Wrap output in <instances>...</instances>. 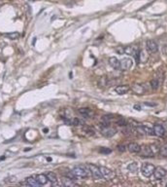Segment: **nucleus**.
I'll list each match as a JSON object with an SVG mask.
<instances>
[{"mask_svg": "<svg viewBox=\"0 0 167 187\" xmlns=\"http://www.w3.org/2000/svg\"><path fill=\"white\" fill-rule=\"evenodd\" d=\"M71 171L75 175L77 178H85L88 177L89 175V171L87 170V167H83V166L75 167Z\"/></svg>", "mask_w": 167, "mask_h": 187, "instance_id": "1", "label": "nucleus"}, {"mask_svg": "<svg viewBox=\"0 0 167 187\" xmlns=\"http://www.w3.org/2000/svg\"><path fill=\"white\" fill-rule=\"evenodd\" d=\"M156 167L153 165H151L150 163H144L141 167V173L145 177H150L153 175V171H155Z\"/></svg>", "mask_w": 167, "mask_h": 187, "instance_id": "2", "label": "nucleus"}, {"mask_svg": "<svg viewBox=\"0 0 167 187\" xmlns=\"http://www.w3.org/2000/svg\"><path fill=\"white\" fill-rule=\"evenodd\" d=\"M87 169H89V171H91V175L93 176L95 179H102L103 176L101 175V171H100V169L97 167V166L93 165V164H88L87 165Z\"/></svg>", "mask_w": 167, "mask_h": 187, "instance_id": "3", "label": "nucleus"}, {"mask_svg": "<svg viewBox=\"0 0 167 187\" xmlns=\"http://www.w3.org/2000/svg\"><path fill=\"white\" fill-rule=\"evenodd\" d=\"M100 169V171H101V175L103 176V178H106L108 180H111V179L115 178V173L112 170L108 169L106 167H99Z\"/></svg>", "mask_w": 167, "mask_h": 187, "instance_id": "4", "label": "nucleus"}, {"mask_svg": "<svg viewBox=\"0 0 167 187\" xmlns=\"http://www.w3.org/2000/svg\"><path fill=\"white\" fill-rule=\"evenodd\" d=\"M132 65H133V61L131 58H124L120 61V68L122 70H128L132 67Z\"/></svg>", "mask_w": 167, "mask_h": 187, "instance_id": "5", "label": "nucleus"}, {"mask_svg": "<svg viewBox=\"0 0 167 187\" xmlns=\"http://www.w3.org/2000/svg\"><path fill=\"white\" fill-rule=\"evenodd\" d=\"M153 175V176H155L156 179H161L167 175V171L165 170V169H163L161 167H158V168L155 169Z\"/></svg>", "mask_w": 167, "mask_h": 187, "instance_id": "6", "label": "nucleus"}, {"mask_svg": "<svg viewBox=\"0 0 167 187\" xmlns=\"http://www.w3.org/2000/svg\"><path fill=\"white\" fill-rule=\"evenodd\" d=\"M101 133L105 137H112L116 135L117 131H116V129H114V128H111L110 126H108V127H104L103 129L101 130Z\"/></svg>", "mask_w": 167, "mask_h": 187, "instance_id": "7", "label": "nucleus"}, {"mask_svg": "<svg viewBox=\"0 0 167 187\" xmlns=\"http://www.w3.org/2000/svg\"><path fill=\"white\" fill-rule=\"evenodd\" d=\"M153 133H155L156 135H158V137H163L164 134H165V129H164V127L162 125L160 124H156L153 126Z\"/></svg>", "mask_w": 167, "mask_h": 187, "instance_id": "8", "label": "nucleus"}, {"mask_svg": "<svg viewBox=\"0 0 167 187\" xmlns=\"http://www.w3.org/2000/svg\"><path fill=\"white\" fill-rule=\"evenodd\" d=\"M147 49L151 53H156L158 51V46L155 41L150 39L147 41Z\"/></svg>", "mask_w": 167, "mask_h": 187, "instance_id": "9", "label": "nucleus"}, {"mask_svg": "<svg viewBox=\"0 0 167 187\" xmlns=\"http://www.w3.org/2000/svg\"><path fill=\"white\" fill-rule=\"evenodd\" d=\"M61 182H62L63 185L66 186V187H74V186L78 185V184L74 181V179L69 178V177H67V176H64V177H62V179H61Z\"/></svg>", "mask_w": 167, "mask_h": 187, "instance_id": "10", "label": "nucleus"}, {"mask_svg": "<svg viewBox=\"0 0 167 187\" xmlns=\"http://www.w3.org/2000/svg\"><path fill=\"white\" fill-rule=\"evenodd\" d=\"M130 90V87L128 85H120V86H117L115 88V91L117 94L119 95H124L126 94L128 91Z\"/></svg>", "mask_w": 167, "mask_h": 187, "instance_id": "11", "label": "nucleus"}, {"mask_svg": "<svg viewBox=\"0 0 167 187\" xmlns=\"http://www.w3.org/2000/svg\"><path fill=\"white\" fill-rule=\"evenodd\" d=\"M78 112L81 115H83L84 117H92L94 115V112L92 111L91 109H89V108H79L78 110Z\"/></svg>", "mask_w": 167, "mask_h": 187, "instance_id": "12", "label": "nucleus"}, {"mask_svg": "<svg viewBox=\"0 0 167 187\" xmlns=\"http://www.w3.org/2000/svg\"><path fill=\"white\" fill-rule=\"evenodd\" d=\"M128 150L130 151L131 153H139L140 150H141V146L138 143H135V142H131L128 144Z\"/></svg>", "mask_w": 167, "mask_h": 187, "instance_id": "13", "label": "nucleus"}, {"mask_svg": "<svg viewBox=\"0 0 167 187\" xmlns=\"http://www.w3.org/2000/svg\"><path fill=\"white\" fill-rule=\"evenodd\" d=\"M139 153H141V155L144 156V157H151L153 156V153H151V148L149 145H147V146L145 145V146L141 147V150Z\"/></svg>", "mask_w": 167, "mask_h": 187, "instance_id": "14", "label": "nucleus"}, {"mask_svg": "<svg viewBox=\"0 0 167 187\" xmlns=\"http://www.w3.org/2000/svg\"><path fill=\"white\" fill-rule=\"evenodd\" d=\"M147 61H148V54L146 53V51L144 50L139 51V53H138V61L141 63H147Z\"/></svg>", "mask_w": 167, "mask_h": 187, "instance_id": "15", "label": "nucleus"}, {"mask_svg": "<svg viewBox=\"0 0 167 187\" xmlns=\"http://www.w3.org/2000/svg\"><path fill=\"white\" fill-rule=\"evenodd\" d=\"M109 65H111L114 69H119L120 66V61L118 60L117 58L111 57L109 58Z\"/></svg>", "mask_w": 167, "mask_h": 187, "instance_id": "16", "label": "nucleus"}, {"mask_svg": "<svg viewBox=\"0 0 167 187\" xmlns=\"http://www.w3.org/2000/svg\"><path fill=\"white\" fill-rule=\"evenodd\" d=\"M25 182L29 186H34V187L40 186V184L37 181V179L35 178V176H29V177H27L25 179Z\"/></svg>", "mask_w": 167, "mask_h": 187, "instance_id": "17", "label": "nucleus"}, {"mask_svg": "<svg viewBox=\"0 0 167 187\" xmlns=\"http://www.w3.org/2000/svg\"><path fill=\"white\" fill-rule=\"evenodd\" d=\"M124 53L127 54V55L135 56L138 53V50L136 46H128V47H124Z\"/></svg>", "mask_w": 167, "mask_h": 187, "instance_id": "18", "label": "nucleus"}, {"mask_svg": "<svg viewBox=\"0 0 167 187\" xmlns=\"http://www.w3.org/2000/svg\"><path fill=\"white\" fill-rule=\"evenodd\" d=\"M145 90H147V89L144 87V85H138V84H135V85H133V87H132V91L137 95L143 94L144 92H145Z\"/></svg>", "mask_w": 167, "mask_h": 187, "instance_id": "19", "label": "nucleus"}, {"mask_svg": "<svg viewBox=\"0 0 167 187\" xmlns=\"http://www.w3.org/2000/svg\"><path fill=\"white\" fill-rule=\"evenodd\" d=\"M4 36L7 37L10 40H17L20 37V33L17 32V31H13V32H9V33H5Z\"/></svg>", "mask_w": 167, "mask_h": 187, "instance_id": "20", "label": "nucleus"}, {"mask_svg": "<svg viewBox=\"0 0 167 187\" xmlns=\"http://www.w3.org/2000/svg\"><path fill=\"white\" fill-rule=\"evenodd\" d=\"M35 178L37 179V181L39 182L40 185H45V184L49 181L48 178H47V175H44V173H41V175H36Z\"/></svg>", "mask_w": 167, "mask_h": 187, "instance_id": "21", "label": "nucleus"}, {"mask_svg": "<svg viewBox=\"0 0 167 187\" xmlns=\"http://www.w3.org/2000/svg\"><path fill=\"white\" fill-rule=\"evenodd\" d=\"M46 175H47V178L48 180L50 181V182L52 183H55L56 181H57V176L55 173H53V171H49V173H46Z\"/></svg>", "mask_w": 167, "mask_h": 187, "instance_id": "22", "label": "nucleus"}, {"mask_svg": "<svg viewBox=\"0 0 167 187\" xmlns=\"http://www.w3.org/2000/svg\"><path fill=\"white\" fill-rule=\"evenodd\" d=\"M160 81L158 80V78H153V80L151 81V89L153 90H158V87L160 86Z\"/></svg>", "mask_w": 167, "mask_h": 187, "instance_id": "23", "label": "nucleus"}, {"mask_svg": "<svg viewBox=\"0 0 167 187\" xmlns=\"http://www.w3.org/2000/svg\"><path fill=\"white\" fill-rule=\"evenodd\" d=\"M127 169L129 170L131 173H136L138 170V165H137V163L136 162H132V163H130V164H128V166H127Z\"/></svg>", "mask_w": 167, "mask_h": 187, "instance_id": "24", "label": "nucleus"}, {"mask_svg": "<svg viewBox=\"0 0 167 187\" xmlns=\"http://www.w3.org/2000/svg\"><path fill=\"white\" fill-rule=\"evenodd\" d=\"M151 148V153H153V156H155L156 154H158L159 153V148L160 147H158L156 144H151V145H149Z\"/></svg>", "mask_w": 167, "mask_h": 187, "instance_id": "25", "label": "nucleus"}, {"mask_svg": "<svg viewBox=\"0 0 167 187\" xmlns=\"http://www.w3.org/2000/svg\"><path fill=\"white\" fill-rule=\"evenodd\" d=\"M142 129L144 131V134L145 135H153L155 133H153V130L151 128L146 127V126H142Z\"/></svg>", "mask_w": 167, "mask_h": 187, "instance_id": "26", "label": "nucleus"}, {"mask_svg": "<svg viewBox=\"0 0 167 187\" xmlns=\"http://www.w3.org/2000/svg\"><path fill=\"white\" fill-rule=\"evenodd\" d=\"M159 154L164 156V157H167V143L159 148Z\"/></svg>", "mask_w": 167, "mask_h": 187, "instance_id": "27", "label": "nucleus"}, {"mask_svg": "<svg viewBox=\"0 0 167 187\" xmlns=\"http://www.w3.org/2000/svg\"><path fill=\"white\" fill-rule=\"evenodd\" d=\"M116 123H117L119 126H126V121H125V119H123V118L118 119L117 121H116Z\"/></svg>", "mask_w": 167, "mask_h": 187, "instance_id": "28", "label": "nucleus"}, {"mask_svg": "<svg viewBox=\"0 0 167 187\" xmlns=\"http://www.w3.org/2000/svg\"><path fill=\"white\" fill-rule=\"evenodd\" d=\"M82 124H83V122L78 118H74L72 120V125H74V126H80V125H82Z\"/></svg>", "mask_w": 167, "mask_h": 187, "instance_id": "29", "label": "nucleus"}, {"mask_svg": "<svg viewBox=\"0 0 167 187\" xmlns=\"http://www.w3.org/2000/svg\"><path fill=\"white\" fill-rule=\"evenodd\" d=\"M116 52H117L119 55H122V54H124V47H122V46H119V47L116 48Z\"/></svg>", "mask_w": 167, "mask_h": 187, "instance_id": "30", "label": "nucleus"}, {"mask_svg": "<svg viewBox=\"0 0 167 187\" xmlns=\"http://www.w3.org/2000/svg\"><path fill=\"white\" fill-rule=\"evenodd\" d=\"M84 131H85V132H88L91 135H95V132H94V131L92 130V129H91V128H85Z\"/></svg>", "mask_w": 167, "mask_h": 187, "instance_id": "31", "label": "nucleus"}, {"mask_svg": "<svg viewBox=\"0 0 167 187\" xmlns=\"http://www.w3.org/2000/svg\"><path fill=\"white\" fill-rule=\"evenodd\" d=\"M112 151L111 149H108V148H101L100 149V153H105V154H109V153H111Z\"/></svg>", "mask_w": 167, "mask_h": 187, "instance_id": "32", "label": "nucleus"}, {"mask_svg": "<svg viewBox=\"0 0 167 187\" xmlns=\"http://www.w3.org/2000/svg\"><path fill=\"white\" fill-rule=\"evenodd\" d=\"M125 149H126V147H125V145H123V144L122 145L120 144V145L118 146V150H119L120 152H124Z\"/></svg>", "mask_w": 167, "mask_h": 187, "instance_id": "33", "label": "nucleus"}, {"mask_svg": "<svg viewBox=\"0 0 167 187\" xmlns=\"http://www.w3.org/2000/svg\"><path fill=\"white\" fill-rule=\"evenodd\" d=\"M145 104L146 106H156V103H153V102H145Z\"/></svg>", "mask_w": 167, "mask_h": 187, "instance_id": "34", "label": "nucleus"}, {"mask_svg": "<svg viewBox=\"0 0 167 187\" xmlns=\"http://www.w3.org/2000/svg\"><path fill=\"white\" fill-rule=\"evenodd\" d=\"M134 108H135L136 110H138V111H140V110H141V106H140V105H137V104H135V105H134Z\"/></svg>", "mask_w": 167, "mask_h": 187, "instance_id": "35", "label": "nucleus"}, {"mask_svg": "<svg viewBox=\"0 0 167 187\" xmlns=\"http://www.w3.org/2000/svg\"><path fill=\"white\" fill-rule=\"evenodd\" d=\"M166 186H167V183H166Z\"/></svg>", "mask_w": 167, "mask_h": 187, "instance_id": "36", "label": "nucleus"}]
</instances>
